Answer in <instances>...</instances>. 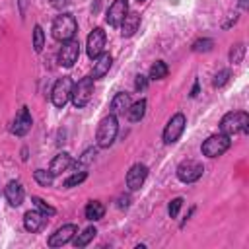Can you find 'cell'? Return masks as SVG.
<instances>
[{"instance_id": "obj_19", "label": "cell", "mask_w": 249, "mask_h": 249, "mask_svg": "<svg viewBox=\"0 0 249 249\" xmlns=\"http://www.w3.org/2000/svg\"><path fill=\"white\" fill-rule=\"evenodd\" d=\"M111 62H113V58H111V54L109 53H101L99 56H95L93 58V80L95 78H103L107 72H109V68H111Z\"/></svg>"}, {"instance_id": "obj_20", "label": "cell", "mask_w": 249, "mask_h": 249, "mask_svg": "<svg viewBox=\"0 0 249 249\" xmlns=\"http://www.w3.org/2000/svg\"><path fill=\"white\" fill-rule=\"evenodd\" d=\"M128 107H130V95L124 91H119L111 101V115H115V117L124 115Z\"/></svg>"}, {"instance_id": "obj_16", "label": "cell", "mask_w": 249, "mask_h": 249, "mask_svg": "<svg viewBox=\"0 0 249 249\" xmlns=\"http://www.w3.org/2000/svg\"><path fill=\"white\" fill-rule=\"evenodd\" d=\"M47 216L43 214V212H39V210H29L25 216H23V228L27 230V231H31V233H35V231H39L43 226H45V220Z\"/></svg>"}, {"instance_id": "obj_6", "label": "cell", "mask_w": 249, "mask_h": 249, "mask_svg": "<svg viewBox=\"0 0 249 249\" xmlns=\"http://www.w3.org/2000/svg\"><path fill=\"white\" fill-rule=\"evenodd\" d=\"M204 173V165L196 160H185L177 165V177L183 183H195Z\"/></svg>"}, {"instance_id": "obj_7", "label": "cell", "mask_w": 249, "mask_h": 249, "mask_svg": "<svg viewBox=\"0 0 249 249\" xmlns=\"http://www.w3.org/2000/svg\"><path fill=\"white\" fill-rule=\"evenodd\" d=\"M72 80L68 76H62L60 80H56V84L53 86V91H51V101L54 107H64L72 95Z\"/></svg>"}, {"instance_id": "obj_37", "label": "cell", "mask_w": 249, "mask_h": 249, "mask_svg": "<svg viewBox=\"0 0 249 249\" xmlns=\"http://www.w3.org/2000/svg\"><path fill=\"white\" fill-rule=\"evenodd\" d=\"M198 93V82H195V86H193V91H191V97H195Z\"/></svg>"}, {"instance_id": "obj_26", "label": "cell", "mask_w": 249, "mask_h": 249, "mask_svg": "<svg viewBox=\"0 0 249 249\" xmlns=\"http://www.w3.org/2000/svg\"><path fill=\"white\" fill-rule=\"evenodd\" d=\"M43 47H45V33H43V29H41V25H35V27H33V49H35L37 53H41Z\"/></svg>"}, {"instance_id": "obj_4", "label": "cell", "mask_w": 249, "mask_h": 249, "mask_svg": "<svg viewBox=\"0 0 249 249\" xmlns=\"http://www.w3.org/2000/svg\"><path fill=\"white\" fill-rule=\"evenodd\" d=\"M91 93H93V78H82L78 80V84L72 86V103L80 109V107H86L91 99Z\"/></svg>"}, {"instance_id": "obj_36", "label": "cell", "mask_w": 249, "mask_h": 249, "mask_svg": "<svg viewBox=\"0 0 249 249\" xmlns=\"http://www.w3.org/2000/svg\"><path fill=\"white\" fill-rule=\"evenodd\" d=\"M51 2H53V4L56 6V8H60L62 4H68V0H51Z\"/></svg>"}, {"instance_id": "obj_5", "label": "cell", "mask_w": 249, "mask_h": 249, "mask_svg": "<svg viewBox=\"0 0 249 249\" xmlns=\"http://www.w3.org/2000/svg\"><path fill=\"white\" fill-rule=\"evenodd\" d=\"M228 148H230V136H226V134H222V132L208 136V138L202 142V146H200V150H202V154H204L206 158H218V156H222Z\"/></svg>"}, {"instance_id": "obj_32", "label": "cell", "mask_w": 249, "mask_h": 249, "mask_svg": "<svg viewBox=\"0 0 249 249\" xmlns=\"http://www.w3.org/2000/svg\"><path fill=\"white\" fill-rule=\"evenodd\" d=\"M181 206H183V198H181V196H177V198H173V200L169 202V208H167V212H169V216H171V218H177V214H179V210H181Z\"/></svg>"}, {"instance_id": "obj_33", "label": "cell", "mask_w": 249, "mask_h": 249, "mask_svg": "<svg viewBox=\"0 0 249 249\" xmlns=\"http://www.w3.org/2000/svg\"><path fill=\"white\" fill-rule=\"evenodd\" d=\"M93 158H95V148H88V150L82 154V158H78V163H76V165H86V163H89Z\"/></svg>"}, {"instance_id": "obj_10", "label": "cell", "mask_w": 249, "mask_h": 249, "mask_svg": "<svg viewBox=\"0 0 249 249\" xmlns=\"http://www.w3.org/2000/svg\"><path fill=\"white\" fill-rule=\"evenodd\" d=\"M103 47H105V31L101 27H95L89 35H88V41H86V51H88V56L89 58H95L103 53Z\"/></svg>"}, {"instance_id": "obj_11", "label": "cell", "mask_w": 249, "mask_h": 249, "mask_svg": "<svg viewBox=\"0 0 249 249\" xmlns=\"http://www.w3.org/2000/svg\"><path fill=\"white\" fill-rule=\"evenodd\" d=\"M126 14H128V2H126V0H115V2L109 6V10H107L105 19H107L109 25L121 27V23H123V19H124Z\"/></svg>"}, {"instance_id": "obj_13", "label": "cell", "mask_w": 249, "mask_h": 249, "mask_svg": "<svg viewBox=\"0 0 249 249\" xmlns=\"http://www.w3.org/2000/svg\"><path fill=\"white\" fill-rule=\"evenodd\" d=\"M31 124H33V119H31V113L27 107H21L12 123V132L16 136H25L29 130H31Z\"/></svg>"}, {"instance_id": "obj_14", "label": "cell", "mask_w": 249, "mask_h": 249, "mask_svg": "<svg viewBox=\"0 0 249 249\" xmlns=\"http://www.w3.org/2000/svg\"><path fill=\"white\" fill-rule=\"evenodd\" d=\"M148 177V167L144 163H134L126 173V187L130 191H138Z\"/></svg>"}, {"instance_id": "obj_12", "label": "cell", "mask_w": 249, "mask_h": 249, "mask_svg": "<svg viewBox=\"0 0 249 249\" xmlns=\"http://www.w3.org/2000/svg\"><path fill=\"white\" fill-rule=\"evenodd\" d=\"M76 231H78L76 224H64V226L58 228L54 233H51V237H49V245H51V247H62V245H66L68 241L74 239Z\"/></svg>"}, {"instance_id": "obj_28", "label": "cell", "mask_w": 249, "mask_h": 249, "mask_svg": "<svg viewBox=\"0 0 249 249\" xmlns=\"http://www.w3.org/2000/svg\"><path fill=\"white\" fill-rule=\"evenodd\" d=\"M31 202H33V204H35V208H37L39 212H43L45 216H53V214L56 212L51 204H47V202H45L43 198H39V196H33V198H31Z\"/></svg>"}, {"instance_id": "obj_23", "label": "cell", "mask_w": 249, "mask_h": 249, "mask_svg": "<svg viewBox=\"0 0 249 249\" xmlns=\"http://www.w3.org/2000/svg\"><path fill=\"white\" fill-rule=\"evenodd\" d=\"M95 233H97V230H95L93 226L86 228L82 233H78V235L74 237V245H76V247H86V245L95 237Z\"/></svg>"}, {"instance_id": "obj_18", "label": "cell", "mask_w": 249, "mask_h": 249, "mask_svg": "<svg viewBox=\"0 0 249 249\" xmlns=\"http://www.w3.org/2000/svg\"><path fill=\"white\" fill-rule=\"evenodd\" d=\"M70 165H72V156H70L68 152H60V154H56V156L53 158L49 171H51V173L56 177V175H60L62 171H66Z\"/></svg>"}, {"instance_id": "obj_38", "label": "cell", "mask_w": 249, "mask_h": 249, "mask_svg": "<svg viewBox=\"0 0 249 249\" xmlns=\"http://www.w3.org/2000/svg\"><path fill=\"white\" fill-rule=\"evenodd\" d=\"M138 2H146V0H138Z\"/></svg>"}, {"instance_id": "obj_9", "label": "cell", "mask_w": 249, "mask_h": 249, "mask_svg": "<svg viewBox=\"0 0 249 249\" xmlns=\"http://www.w3.org/2000/svg\"><path fill=\"white\" fill-rule=\"evenodd\" d=\"M78 56H80V43L76 39L64 41L62 47H60V51H58V62H60V66H66V68L74 66V62L78 60Z\"/></svg>"}, {"instance_id": "obj_30", "label": "cell", "mask_w": 249, "mask_h": 249, "mask_svg": "<svg viewBox=\"0 0 249 249\" xmlns=\"http://www.w3.org/2000/svg\"><path fill=\"white\" fill-rule=\"evenodd\" d=\"M212 47H214V41H212V39H198V41L193 43V51H195V53H206V51H210Z\"/></svg>"}, {"instance_id": "obj_24", "label": "cell", "mask_w": 249, "mask_h": 249, "mask_svg": "<svg viewBox=\"0 0 249 249\" xmlns=\"http://www.w3.org/2000/svg\"><path fill=\"white\" fill-rule=\"evenodd\" d=\"M167 72H169L167 64H165L163 60H158V62L152 64V68H150V78H152V80H163V78L167 76Z\"/></svg>"}, {"instance_id": "obj_27", "label": "cell", "mask_w": 249, "mask_h": 249, "mask_svg": "<svg viewBox=\"0 0 249 249\" xmlns=\"http://www.w3.org/2000/svg\"><path fill=\"white\" fill-rule=\"evenodd\" d=\"M86 177H88V173L82 169V171H76V173H72L68 179H64V187L66 189H72V187H76V185H80L82 181H86Z\"/></svg>"}, {"instance_id": "obj_29", "label": "cell", "mask_w": 249, "mask_h": 249, "mask_svg": "<svg viewBox=\"0 0 249 249\" xmlns=\"http://www.w3.org/2000/svg\"><path fill=\"white\" fill-rule=\"evenodd\" d=\"M243 53H245V47H243V43H237V45H233V47H231V51H230V60H231L233 64H239V62L243 60Z\"/></svg>"}, {"instance_id": "obj_35", "label": "cell", "mask_w": 249, "mask_h": 249, "mask_svg": "<svg viewBox=\"0 0 249 249\" xmlns=\"http://www.w3.org/2000/svg\"><path fill=\"white\" fill-rule=\"evenodd\" d=\"M239 8L241 10H247L249 8V0H239Z\"/></svg>"}, {"instance_id": "obj_2", "label": "cell", "mask_w": 249, "mask_h": 249, "mask_svg": "<svg viewBox=\"0 0 249 249\" xmlns=\"http://www.w3.org/2000/svg\"><path fill=\"white\" fill-rule=\"evenodd\" d=\"M51 31H53V37H54L56 41H60V43L74 39V35H76V31H78L76 18H74L72 14H66V12L60 14V16H56L54 21H53Z\"/></svg>"}, {"instance_id": "obj_15", "label": "cell", "mask_w": 249, "mask_h": 249, "mask_svg": "<svg viewBox=\"0 0 249 249\" xmlns=\"http://www.w3.org/2000/svg\"><path fill=\"white\" fill-rule=\"evenodd\" d=\"M4 196H6V200H8L12 206H19V204L23 202L25 191H23V187H21L19 181H10V183L6 185V189H4Z\"/></svg>"}, {"instance_id": "obj_22", "label": "cell", "mask_w": 249, "mask_h": 249, "mask_svg": "<svg viewBox=\"0 0 249 249\" xmlns=\"http://www.w3.org/2000/svg\"><path fill=\"white\" fill-rule=\"evenodd\" d=\"M146 113V99H138L136 103H130V107L126 109V117L132 123H138Z\"/></svg>"}, {"instance_id": "obj_31", "label": "cell", "mask_w": 249, "mask_h": 249, "mask_svg": "<svg viewBox=\"0 0 249 249\" xmlns=\"http://www.w3.org/2000/svg\"><path fill=\"white\" fill-rule=\"evenodd\" d=\"M230 76H231V72H230V70H220V72L214 76V88H222L224 84H228Z\"/></svg>"}, {"instance_id": "obj_34", "label": "cell", "mask_w": 249, "mask_h": 249, "mask_svg": "<svg viewBox=\"0 0 249 249\" xmlns=\"http://www.w3.org/2000/svg\"><path fill=\"white\" fill-rule=\"evenodd\" d=\"M146 86H148V80H146V76H142V74H140V76H136L134 88H136V89H144Z\"/></svg>"}, {"instance_id": "obj_25", "label": "cell", "mask_w": 249, "mask_h": 249, "mask_svg": "<svg viewBox=\"0 0 249 249\" xmlns=\"http://www.w3.org/2000/svg\"><path fill=\"white\" fill-rule=\"evenodd\" d=\"M33 177H35V181H37L39 185H43V187H51V185H53V179H54V175H53L51 171H47V169H37V171L33 173Z\"/></svg>"}, {"instance_id": "obj_8", "label": "cell", "mask_w": 249, "mask_h": 249, "mask_svg": "<svg viewBox=\"0 0 249 249\" xmlns=\"http://www.w3.org/2000/svg\"><path fill=\"white\" fill-rule=\"evenodd\" d=\"M185 124H187L185 115H183V113H175V115L167 121L165 128H163V142H165V144L177 142V140L181 138L183 130H185Z\"/></svg>"}, {"instance_id": "obj_1", "label": "cell", "mask_w": 249, "mask_h": 249, "mask_svg": "<svg viewBox=\"0 0 249 249\" xmlns=\"http://www.w3.org/2000/svg\"><path fill=\"white\" fill-rule=\"evenodd\" d=\"M249 128V115L245 111H231L226 113L220 121V132L226 136H233L239 132H247Z\"/></svg>"}, {"instance_id": "obj_17", "label": "cell", "mask_w": 249, "mask_h": 249, "mask_svg": "<svg viewBox=\"0 0 249 249\" xmlns=\"http://www.w3.org/2000/svg\"><path fill=\"white\" fill-rule=\"evenodd\" d=\"M140 27V16L136 12H128L121 23V35L123 37H132Z\"/></svg>"}, {"instance_id": "obj_3", "label": "cell", "mask_w": 249, "mask_h": 249, "mask_svg": "<svg viewBox=\"0 0 249 249\" xmlns=\"http://www.w3.org/2000/svg\"><path fill=\"white\" fill-rule=\"evenodd\" d=\"M117 132H119V121L115 115H107L99 121L97 124V130H95V142L99 148H109L115 138H117Z\"/></svg>"}, {"instance_id": "obj_21", "label": "cell", "mask_w": 249, "mask_h": 249, "mask_svg": "<svg viewBox=\"0 0 249 249\" xmlns=\"http://www.w3.org/2000/svg\"><path fill=\"white\" fill-rule=\"evenodd\" d=\"M84 214H86L88 220L97 222V220L103 218V214H105V206H103L99 200H89V202L86 204V208H84Z\"/></svg>"}]
</instances>
